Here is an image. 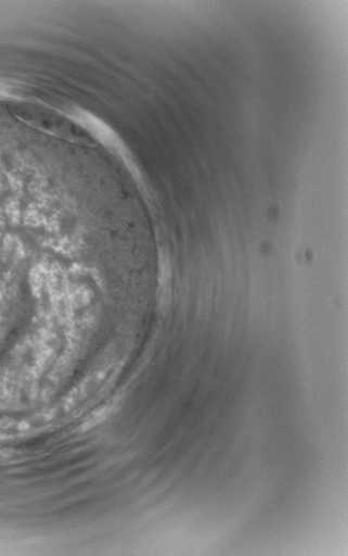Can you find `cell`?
<instances>
[{
	"instance_id": "1",
	"label": "cell",
	"mask_w": 348,
	"mask_h": 556,
	"mask_svg": "<svg viewBox=\"0 0 348 556\" xmlns=\"http://www.w3.org/2000/svg\"><path fill=\"white\" fill-rule=\"evenodd\" d=\"M55 420V412H44L25 419H0V440L22 439L49 428Z\"/></svg>"
}]
</instances>
